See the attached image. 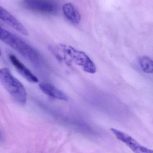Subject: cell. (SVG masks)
Masks as SVG:
<instances>
[{"mask_svg": "<svg viewBox=\"0 0 153 153\" xmlns=\"http://www.w3.org/2000/svg\"><path fill=\"white\" fill-rule=\"evenodd\" d=\"M0 40L14 49L33 64L37 65L40 63V55L34 48L18 36L1 27Z\"/></svg>", "mask_w": 153, "mask_h": 153, "instance_id": "cell-1", "label": "cell"}, {"mask_svg": "<svg viewBox=\"0 0 153 153\" xmlns=\"http://www.w3.org/2000/svg\"><path fill=\"white\" fill-rule=\"evenodd\" d=\"M0 82L16 102L21 105L26 104L27 93L25 88L8 68L0 69Z\"/></svg>", "mask_w": 153, "mask_h": 153, "instance_id": "cell-2", "label": "cell"}, {"mask_svg": "<svg viewBox=\"0 0 153 153\" xmlns=\"http://www.w3.org/2000/svg\"><path fill=\"white\" fill-rule=\"evenodd\" d=\"M60 48L65 55L85 72L92 74L96 73L97 69L95 64L85 53L64 44L60 45Z\"/></svg>", "mask_w": 153, "mask_h": 153, "instance_id": "cell-3", "label": "cell"}, {"mask_svg": "<svg viewBox=\"0 0 153 153\" xmlns=\"http://www.w3.org/2000/svg\"><path fill=\"white\" fill-rule=\"evenodd\" d=\"M118 140L126 145L134 153H153V150L143 146L129 135L114 128L111 129Z\"/></svg>", "mask_w": 153, "mask_h": 153, "instance_id": "cell-4", "label": "cell"}, {"mask_svg": "<svg viewBox=\"0 0 153 153\" xmlns=\"http://www.w3.org/2000/svg\"><path fill=\"white\" fill-rule=\"evenodd\" d=\"M23 4L25 8L36 12L53 13L57 10L56 4L50 0H23Z\"/></svg>", "mask_w": 153, "mask_h": 153, "instance_id": "cell-5", "label": "cell"}, {"mask_svg": "<svg viewBox=\"0 0 153 153\" xmlns=\"http://www.w3.org/2000/svg\"><path fill=\"white\" fill-rule=\"evenodd\" d=\"M0 19L24 36H28L29 32L24 25L14 16L0 6Z\"/></svg>", "mask_w": 153, "mask_h": 153, "instance_id": "cell-6", "label": "cell"}, {"mask_svg": "<svg viewBox=\"0 0 153 153\" xmlns=\"http://www.w3.org/2000/svg\"><path fill=\"white\" fill-rule=\"evenodd\" d=\"M9 59L17 71L26 80L32 83L38 82L39 80L37 77L34 75L15 56L10 54L9 55Z\"/></svg>", "mask_w": 153, "mask_h": 153, "instance_id": "cell-7", "label": "cell"}, {"mask_svg": "<svg viewBox=\"0 0 153 153\" xmlns=\"http://www.w3.org/2000/svg\"><path fill=\"white\" fill-rule=\"evenodd\" d=\"M39 87L44 93L52 98L65 101L68 100V97L65 93L52 85L45 83H41L39 84Z\"/></svg>", "mask_w": 153, "mask_h": 153, "instance_id": "cell-8", "label": "cell"}, {"mask_svg": "<svg viewBox=\"0 0 153 153\" xmlns=\"http://www.w3.org/2000/svg\"><path fill=\"white\" fill-rule=\"evenodd\" d=\"M62 10L65 17L72 23L78 24L80 22L81 15L72 4H65L63 6Z\"/></svg>", "mask_w": 153, "mask_h": 153, "instance_id": "cell-9", "label": "cell"}, {"mask_svg": "<svg viewBox=\"0 0 153 153\" xmlns=\"http://www.w3.org/2000/svg\"><path fill=\"white\" fill-rule=\"evenodd\" d=\"M141 68L146 73L153 74V60L147 56H142L139 59Z\"/></svg>", "mask_w": 153, "mask_h": 153, "instance_id": "cell-10", "label": "cell"}, {"mask_svg": "<svg viewBox=\"0 0 153 153\" xmlns=\"http://www.w3.org/2000/svg\"><path fill=\"white\" fill-rule=\"evenodd\" d=\"M3 139V134H2V132L0 131V143L2 142Z\"/></svg>", "mask_w": 153, "mask_h": 153, "instance_id": "cell-11", "label": "cell"}, {"mask_svg": "<svg viewBox=\"0 0 153 153\" xmlns=\"http://www.w3.org/2000/svg\"><path fill=\"white\" fill-rule=\"evenodd\" d=\"M1 55V49H0V56Z\"/></svg>", "mask_w": 153, "mask_h": 153, "instance_id": "cell-12", "label": "cell"}]
</instances>
